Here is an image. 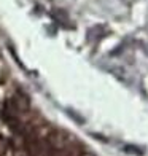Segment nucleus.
I'll use <instances>...</instances> for the list:
<instances>
[{
  "instance_id": "f257e3e1",
  "label": "nucleus",
  "mask_w": 148,
  "mask_h": 156,
  "mask_svg": "<svg viewBox=\"0 0 148 156\" xmlns=\"http://www.w3.org/2000/svg\"><path fill=\"white\" fill-rule=\"evenodd\" d=\"M124 150L128 151V153H137V154H142V151H140L139 148H134V147H126Z\"/></svg>"
},
{
  "instance_id": "f03ea898",
  "label": "nucleus",
  "mask_w": 148,
  "mask_h": 156,
  "mask_svg": "<svg viewBox=\"0 0 148 156\" xmlns=\"http://www.w3.org/2000/svg\"><path fill=\"white\" fill-rule=\"evenodd\" d=\"M84 156H93V154H84Z\"/></svg>"
}]
</instances>
